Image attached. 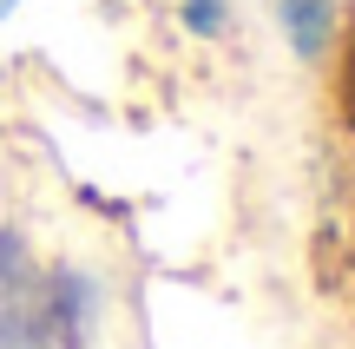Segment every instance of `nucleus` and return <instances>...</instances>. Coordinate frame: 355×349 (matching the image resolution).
I'll use <instances>...</instances> for the list:
<instances>
[{
  "label": "nucleus",
  "mask_w": 355,
  "mask_h": 349,
  "mask_svg": "<svg viewBox=\"0 0 355 349\" xmlns=\"http://www.w3.org/2000/svg\"><path fill=\"white\" fill-rule=\"evenodd\" d=\"M66 330L53 316V290H33L13 231H0V349H60Z\"/></svg>",
  "instance_id": "1"
},
{
  "label": "nucleus",
  "mask_w": 355,
  "mask_h": 349,
  "mask_svg": "<svg viewBox=\"0 0 355 349\" xmlns=\"http://www.w3.org/2000/svg\"><path fill=\"white\" fill-rule=\"evenodd\" d=\"M283 26H290V46L303 53V60H316L322 46H329V20H336V0H277Z\"/></svg>",
  "instance_id": "2"
},
{
  "label": "nucleus",
  "mask_w": 355,
  "mask_h": 349,
  "mask_svg": "<svg viewBox=\"0 0 355 349\" xmlns=\"http://www.w3.org/2000/svg\"><path fill=\"white\" fill-rule=\"evenodd\" d=\"M184 20H191V33H217L224 26V0H184Z\"/></svg>",
  "instance_id": "3"
},
{
  "label": "nucleus",
  "mask_w": 355,
  "mask_h": 349,
  "mask_svg": "<svg viewBox=\"0 0 355 349\" xmlns=\"http://www.w3.org/2000/svg\"><path fill=\"white\" fill-rule=\"evenodd\" d=\"M349 119H355V53H349Z\"/></svg>",
  "instance_id": "4"
},
{
  "label": "nucleus",
  "mask_w": 355,
  "mask_h": 349,
  "mask_svg": "<svg viewBox=\"0 0 355 349\" xmlns=\"http://www.w3.org/2000/svg\"><path fill=\"white\" fill-rule=\"evenodd\" d=\"M7 13H13V0H0V20H7Z\"/></svg>",
  "instance_id": "5"
}]
</instances>
